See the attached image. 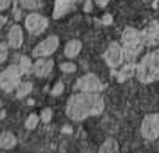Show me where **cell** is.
<instances>
[{
	"instance_id": "6",
	"label": "cell",
	"mask_w": 159,
	"mask_h": 153,
	"mask_svg": "<svg viewBox=\"0 0 159 153\" xmlns=\"http://www.w3.org/2000/svg\"><path fill=\"white\" fill-rule=\"evenodd\" d=\"M106 63L109 65L110 67H117L121 65V62L124 61V51L123 47H121L119 42H112V44L107 47L106 52L103 55Z\"/></svg>"
},
{
	"instance_id": "21",
	"label": "cell",
	"mask_w": 159,
	"mask_h": 153,
	"mask_svg": "<svg viewBox=\"0 0 159 153\" xmlns=\"http://www.w3.org/2000/svg\"><path fill=\"white\" fill-rule=\"evenodd\" d=\"M36 125H38V117H36L35 114H31L30 117H28L27 122H25V126H27L28 129H34V128H36Z\"/></svg>"
},
{
	"instance_id": "11",
	"label": "cell",
	"mask_w": 159,
	"mask_h": 153,
	"mask_svg": "<svg viewBox=\"0 0 159 153\" xmlns=\"http://www.w3.org/2000/svg\"><path fill=\"white\" fill-rule=\"evenodd\" d=\"M53 67V62L50 59H41L34 65V73H35L38 77H45L52 72Z\"/></svg>"
},
{
	"instance_id": "10",
	"label": "cell",
	"mask_w": 159,
	"mask_h": 153,
	"mask_svg": "<svg viewBox=\"0 0 159 153\" xmlns=\"http://www.w3.org/2000/svg\"><path fill=\"white\" fill-rule=\"evenodd\" d=\"M145 47H155L159 44V20L151 22L145 30H143Z\"/></svg>"
},
{
	"instance_id": "5",
	"label": "cell",
	"mask_w": 159,
	"mask_h": 153,
	"mask_svg": "<svg viewBox=\"0 0 159 153\" xmlns=\"http://www.w3.org/2000/svg\"><path fill=\"white\" fill-rule=\"evenodd\" d=\"M141 135L147 141H155L159 138V112L149 114L141 122Z\"/></svg>"
},
{
	"instance_id": "23",
	"label": "cell",
	"mask_w": 159,
	"mask_h": 153,
	"mask_svg": "<svg viewBox=\"0 0 159 153\" xmlns=\"http://www.w3.org/2000/svg\"><path fill=\"white\" fill-rule=\"evenodd\" d=\"M41 115H42V121H43V122H49L50 118H52V110H49V108L43 110Z\"/></svg>"
},
{
	"instance_id": "8",
	"label": "cell",
	"mask_w": 159,
	"mask_h": 153,
	"mask_svg": "<svg viewBox=\"0 0 159 153\" xmlns=\"http://www.w3.org/2000/svg\"><path fill=\"white\" fill-rule=\"evenodd\" d=\"M59 47V38L56 35L48 37L45 41H42L39 45H36L35 49H34V56L36 58H43L48 56L50 53H53Z\"/></svg>"
},
{
	"instance_id": "9",
	"label": "cell",
	"mask_w": 159,
	"mask_h": 153,
	"mask_svg": "<svg viewBox=\"0 0 159 153\" xmlns=\"http://www.w3.org/2000/svg\"><path fill=\"white\" fill-rule=\"evenodd\" d=\"M75 89L81 90V91H99L102 90V83L95 75L89 73L80 79L75 84Z\"/></svg>"
},
{
	"instance_id": "1",
	"label": "cell",
	"mask_w": 159,
	"mask_h": 153,
	"mask_svg": "<svg viewBox=\"0 0 159 153\" xmlns=\"http://www.w3.org/2000/svg\"><path fill=\"white\" fill-rule=\"evenodd\" d=\"M103 98L98 91H81L73 96L67 104V115L71 120L80 121L88 115H98L103 111Z\"/></svg>"
},
{
	"instance_id": "30",
	"label": "cell",
	"mask_w": 159,
	"mask_h": 153,
	"mask_svg": "<svg viewBox=\"0 0 159 153\" xmlns=\"http://www.w3.org/2000/svg\"><path fill=\"white\" fill-rule=\"evenodd\" d=\"M6 24V17H3V16H0V28L3 27V25Z\"/></svg>"
},
{
	"instance_id": "7",
	"label": "cell",
	"mask_w": 159,
	"mask_h": 153,
	"mask_svg": "<svg viewBox=\"0 0 159 153\" xmlns=\"http://www.w3.org/2000/svg\"><path fill=\"white\" fill-rule=\"evenodd\" d=\"M25 27H27V30L30 31L31 34H34V35H38V34L43 32L45 30H46L48 27V20L45 18L43 16H41V14H30V16L27 17V20H25Z\"/></svg>"
},
{
	"instance_id": "20",
	"label": "cell",
	"mask_w": 159,
	"mask_h": 153,
	"mask_svg": "<svg viewBox=\"0 0 159 153\" xmlns=\"http://www.w3.org/2000/svg\"><path fill=\"white\" fill-rule=\"evenodd\" d=\"M20 69H21L22 73H30L31 70H32V66H31L30 59L25 58V56H22L21 61H20Z\"/></svg>"
},
{
	"instance_id": "2",
	"label": "cell",
	"mask_w": 159,
	"mask_h": 153,
	"mask_svg": "<svg viewBox=\"0 0 159 153\" xmlns=\"http://www.w3.org/2000/svg\"><path fill=\"white\" fill-rule=\"evenodd\" d=\"M121 47L124 51V59L129 62H134L145 48L143 31H138L133 27H126V30L121 34Z\"/></svg>"
},
{
	"instance_id": "3",
	"label": "cell",
	"mask_w": 159,
	"mask_h": 153,
	"mask_svg": "<svg viewBox=\"0 0 159 153\" xmlns=\"http://www.w3.org/2000/svg\"><path fill=\"white\" fill-rule=\"evenodd\" d=\"M137 79L144 84L159 80V49L148 52L137 65Z\"/></svg>"
},
{
	"instance_id": "25",
	"label": "cell",
	"mask_w": 159,
	"mask_h": 153,
	"mask_svg": "<svg viewBox=\"0 0 159 153\" xmlns=\"http://www.w3.org/2000/svg\"><path fill=\"white\" fill-rule=\"evenodd\" d=\"M63 83H57L55 87H53V90H52V94L53 96H59V94H61V91H63Z\"/></svg>"
},
{
	"instance_id": "12",
	"label": "cell",
	"mask_w": 159,
	"mask_h": 153,
	"mask_svg": "<svg viewBox=\"0 0 159 153\" xmlns=\"http://www.w3.org/2000/svg\"><path fill=\"white\" fill-rule=\"evenodd\" d=\"M74 0H56L55 3V10H53V17L55 18H60L66 13H69L73 8Z\"/></svg>"
},
{
	"instance_id": "15",
	"label": "cell",
	"mask_w": 159,
	"mask_h": 153,
	"mask_svg": "<svg viewBox=\"0 0 159 153\" xmlns=\"http://www.w3.org/2000/svg\"><path fill=\"white\" fill-rule=\"evenodd\" d=\"M81 42L77 41V39H73V41L67 42L66 48H64V55L67 56V58H74V56H77L80 53V51H81Z\"/></svg>"
},
{
	"instance_id": "29",
	"label": "cell",
	"mask_w": 159,
	"mask_h": 153,
	"mask_svg": "<svg viewBox=\"0 0 159 153\" xmlns=\"http://www.w3.org/2000/svg\"><path fill=\"white\" fill-rule=\"evenodd\" d=\"M96 2V4L98 6H101V7H105V6L109 3V0H95Z\"/></svg>"
},
{
	"instance_id": "27",
	"label": "cell",
	"mask_w": 159,
	"mask_h": 153,
	"mask_svg": "<svg viewBox=\"0 0 159 153\" xmlns=\"http://www.w3.org/2000/svg\"><path fill=\"white\" fill-rule=\"evenodd\" d=\"M102 22H103V24H110V22H112V16H110V14H105V17L102 18Z\"/></svg>"
},
{
	"instance_id": "13",
	"label": "cell",
	"mask_w": 159,
	"mask_h": 153,
	"mask_svg": "<svg viewBox=\"0 0 159 153\" xmlns=\"http://www.w3.org/2000/svg\"><path fill=\"white\" fill-rule=\"evenodd\" d=\"M8 44L13 48H20L22 44V30L20 25H13L8 32Z\"/></svg>"
},
{
	"instance_id": "18",
	"label": "cell",
	"mask_w": 159,
	"mask_h": 153,
	"mask_svg": "<svg viewBox=\"0 0 159 153\" xmlns=\"http://www.w3.org/2000/svg\"><path fill=\"white\" fill-rule=\"evenodd\" d=\"M32 90V83L30 81H24V83L18 84V90H17V97H24Z\"/></svg>"
},
{
	"instance_id": "14",
	"label": "cell",
	"mask_w": 159,
	"mask_h": 153,
	"mask_svg": "<svg viewBox=\"0 0 159 153\" xmlns=\"http://www.w3.org/2000/svg\"><path fill=\"white\" fill-rule=\"evenodd\" d=\"M135 72H137V65H135L134 62H129L126 66L121 67L120 72H117V80L119 81L127 80V79L133 77V76L135 75Z\"/></svg>"
},
{
	"instance_id": "19",
	"label": "cell",
	"mask_w": 159,
	"mask_h": 153,
	"mask_svg": "<svg viewBox=\"0 0 159 153\" xmlns=\"http://www.w3.org/2000/svg\"><path fill=\"white\" fill-rule=\"evenodd\" d=\"M24 8H38L42 6V0H17Z\"/></svg>"
},
{
	"instance_id": "28",
	"label": "cell",
	"mask_w": 159,
	"mask_h": 153,
	"mask_svg": "<svg viewBox=\"0 0 159 153\" xmlns=\"http://www.w3.org/2000/svg\"><path fill=\"white\" fill-rule=\"evenodd\" d=\"M91 8H92V3H91V0H85L84 10H85V11H91Z\"/></svg>"
},
{
	"instance_id": "26",
	"label": "cell",
	"mask_w": 159,
	"mask_h": 153,
	"mask_svg": "<svg viewBox=\"0 0 159 153\" xmlns=\"http://www.w3.org/2000/svg\"><path fill=\"white\" fill-rule=\"evenodd\" d=\"M11 4V0H0V10H6Z\"/></svg>"
},
{
	"instance_id": "17",
	"label": "cell",
	"mask_w": 159,
	"mask_h": 153,
	"mask_svg": "<svg viewBox=\"0 0 159 153\" xmlns=\"http://www.w3.org/2000/svg\"><path fill=\"white\" fill-rule=\"evenodd\" d=\"M16 145V136L10 132H3L0 135V148L2 149H10Z\"/></svg>"
},
{
	"instance_id": "24",
	"label": "cell",
	"mask_w": 159,
	"mask_h": 153,
	"mask_svg": "<svg viewBox=\"0 0 159 153\" xmlns=\"http://www.w3.org/2000/svg\"><path fill=\"white\" fill-rule=\"evenodd\" d=\"M6 58H7V49L3 44H0V63H3L6 61Z\"/></svg>"
},
{
	"instance_id": "16",
	"label": "cell",
	"mask_w": 159,
	"mask_h": 153,
	"mask_svg": "<svg viewBox=\"0 0 159 153\" xmlns=\"http://www.w3.org/2000/svg\"><path fill=\"white\" fill-rule=\"evenodd\" d=\"M99 153H120L119 143L116 142V139H106L102 143Z\"/></svg>"
},
{
	"instance_id": "22",
	"label": "cell",
	"mask_w": 159,
	"mask_h": 153,
	"mask_svg": "<svg viewBox=\"0 0 159 153\" xmlns=\"http://www.w3.org/2000/svg\"><path fill=\"white\" fill-rule=\"evenodd\" d=\"M60 69L66 73H73V72H75V65L71 63V62H66V63L60 65Z\"/></svg>"
},
{
	"instance_id": "4",
	"label": "cell",
	"mask_w": 159,
	"mask_h": 153,
	"mask_svg": "<svg viewBox=\"0 0 159 153\" xmlns=\"http://www.w3.org/2000/svg\"><path fill=\"white\" fill-rule=\"evenodd\" d=\"M21 69L20 66L11 65L4 72L0 75V87L4 91H13L20 83V76H21Z\"/></svg>"
}]
</instances>
